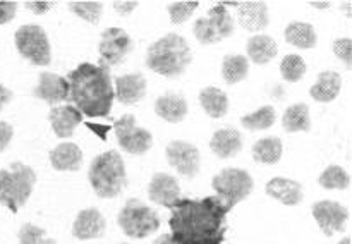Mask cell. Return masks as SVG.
I'll use <instances>...</instances> for the list:
<instances>
[{
	"instance_id": "1",
	"label": "cell",
	"mask_w": 352,
	"mask_h": 244,
	"mask_svg": "<svg viewBox=\"0 0 352 244\" xmlns=\"http://www.w3.org/2000/svg\"><path fill=\"white\" fill-rule=\"evenodd\" d=\"M170 229L179 244H222L226 239L227 208L219 196L179 199L172 206Z\"/></svg>"
},
{
	"instance_id": "2",
	"label": "cell",
	"mask_w": 352,
	"mask_h": 244,
	"mask_svg": "<svg viewBox=\"0 0 352 244\" xmlns=\"http://www.w3.org/2000/svg\"><path fill=\"white\" fill-rule=\"evenodd\" d=\"M67 102L88 117H107L116 100L110 69L105 65L79 64L69 72Z\"/></svg>"
},
{
	"instance_id": "3",
	"label": "cell",
	"mask_w": 352,
	"mask_h": 244,
	"mask_svg": "<svg viewBox=\"0 0 352 244\" xmlns=\"http://www.w3.org/2000/svg\"><path fill=\"white\" fill-rule=\"evenodd\" d=\"M192 54L188 41L177 33H168L150 45L146 52V65L165 78L184 74L191 64Z\"/></svg>"
},
{
	"instance_id": "4",
	"label": "cell",
	"mask_w": 352,
	"mask_h": 244,
	"mask_svg": "<svg viewBox=\"0 0 352 244\" xmlns=\"http://www.w3.org/2000/svg\"><path fill=\"white\" fill-rule=\"evenodd\" d=\"M89 184L96 196L103 199L116 198L127 186L126 165L119 151L109 150L93 158L88 170Z\"/></svg>"
},
{
	"instance_id": "5",
	"label": "cell",
	"mask_w": 352,
	"mask_h": 244,
	"mask_svg": "<svg viewBox=\"0 0 352 244\" xmlns=\"http://www.w3.org/2000/svg\"><path fill=\"white\" fill-rule=\"evenodd\" d=\"M36 184V174L31 167L12 162L9 168L0 170V205L16 213L30 199Z\"/></svg>"
},
{
	"instance_id": "6",
	"label": "cell",
	"mask_w": 352,
	"mask_h": 244,
	"mask_svg": "<svg viewBox=\"0 0 352 244\" xmlns=\"http://www.w3.org/2000/svg\"><path fill=\"white\" fill-rule=\"evenodd\" d=\"M117 223L126 236L133 239H144L160 229V217L143 201L133 198L127 199L119 212Z\"/></svg>"
},
{
	"instance_id": "7",
	"label": "cell",
	"mask_w": 352,
	"mask_h": 244,
	"mask_svg": "<svg viewBox=\"0 0 352 244\" xmlns=\"http://www.w3.org/2000/svg\"><path fill=\"white\" fill-rule=\"evenodd\" d=\"M212 188L223 203L227 212L253 192L254 181L250 172L243 168H223L212 179Z\"/></svg>"
},
{
	"instance_id": "8",
	"label": "cell",
	"mask_w": 352,
	"mask_h": 244,
	"mask_svg": "<svg viewBox=\"0 0 352 244\" xmlns=\"http://www.w3.org/2000/svg\"><path fill=\"white\" fill-rule=\"evenodd\" d=\"M16 48L21 57L34 65H48L52 62L50 41L47 33L38 24H24L16 31Z\"/></svg>"
},
{
	"instance_id": "9",
	"label": "cell",
	"mask_w": 352,
	"mask_h": 244,
	"mask_svg": "<svg viewBox=\"0 0 352 244\" xmlns=\"http://www.w3.org/2000/svg\"><path fill=\"white\" fill-rule=\"evenodd\" d=\"M192 31L201 45L219 43L234 34V19L222 3H217L208 10V16L196 21Z\"/></svg>"
},
{
	"instance_id": "10",
	"label": "cell",
	"mask_w": 352,
	"mask_h": 244,
	"mask_svg": "<svg viewBox=\"0 0 352 244\" xmlns=\"http://www.w3.org/2000/svg\"><path fill=\"white\" fill-rule=\"evenodd\" d=\"M113 133H116L119 146L131 155H144L153 143V136L150 131L138 126L136 119L131 113L116 120Z\"/></svg>"
},
{
	"instance_id": "11",
	"label": "cell",
	"mask_w": 352,
	"mask_h": 244,
	"mask_svg": "<svg viewBox=\"0 0 352 244\" xmlns=\"http://www.w3.org/2000/svg\"><path fill=\"white\" fill-rule=\"evenodd\" d=\"M133 50V40L120 27H107L100 38V65L113 67L126 60L127 54Z\"/></svg>"
},
{
	"instance_id": "12",
	"label": "cell",
	"mask_w": 352,
	"mask_h": 244,
	"mask_svg": "<svg viewBox=\"0 0 352 244\" xmlns=\"http://www.w3.org/2000/svg\"><path fill=\"white\" fill-rule=\"evenodd\" d=\"M167 160L184 177H196L199 172V150L188 141H170L165 148Z\"/></svg>"
},
{
	"instance_id": "13",
	"label": "cell",
	"mask_w": 352,
	"mask_h": 244,
	"mask_svg": "<svg viewBox=\"0 0 352 244\" xmlns=\"http://www.w3.org/2000/svg\"><path fill=\"white\" fill-rule=\"evenodd\" d=\"M311 212L322 232L329 237L344 230L347 219H349V212H347L346 206L337 201H330V199L313 203Z\"/></svg>"
},
{
	"instance_id": "14",
	"label": "cell",
	"mask_w": 352,
	"mask_h": 244,
	"mask_svg": "<svg viewBox=\"0 0 352 244\" xmlns=\"http://www.w3.org/2000/svg\"><path fill=\"white\" fill-rule=\"evenodd\" d=\"M148 196L153 203L172 208L181 199V188L174 175L158 172L148 184Z\"/></svg>"
},
{
	"instance_id": "15",
	"label": "cell",
	"mask_w": 352,
	"mask_h": 244,
	"mask_svg": "<svg viewBox=\"0 0 352 244\" xmlns=\"http://www.w3.org/2000/svg\"><path fill=\"white\" fill-rule=\"evenodd\" d=\"M69 95V82L62 76L54 72H41L38 78V86L33 89V96L43 100L48 105H57L65 102Z\"/></svg>"
},
{
	"instance_id": "16",
	"label": "cell",
	"mask_w": 352,
	"mask_h": 244,
	"mask_svg": "<svg viewBox=\"0 0 352 244\" xmlns=\"http://www.w3.org/2000/svg\"><path fill=\"white\" fill-rule=\"evenodd\" d=\"M105 227V219L100 213V210L86 208L81 210L76 217L74 223H72V236L79 241L96 239V237H103Z\"/></svg>"
},
{
	"instance_id": "17",
	"label": "cell",
	"mask_w": 352,
	"mask_h": 244,
	"mask_svg": "<svg viewBox=\"0 0 352 244\" xmlns=\"http://www.w3.org/2000/svg\"><path fill=\"white\" fill-rule=\"evenodd\" d=\"M116 98L122 105H134L146 95V79L141 72L124 74L116 78Z\"/></svg>"
},
{
	"instance_id": "18",
	"label": "cell",
	"mask_w": 352,
	"mask_h": 244,
	"mask_svg": "<svg viewBox=\"0 0 352 244\" xmlns=\"http://www.w3.org/2000/svg\"><path fill=\"white\" fill-rule=\"evenodd\" d=\"M48 120H50V126L54 129L55 136L64 140V137H71L76 127L81 124L82 113L72 105H60L54 107L50 110Z\"/></svg>"
},
{
	"instance_id": "19",
	"label": "cell",
	"mask_w": 352,
	"mask_h": 244,
	"mask_svg": "<svg viewBox=\"0 0 352 244\" xmlns=\"http://www.w3.org/2000/svg\"><path fill=\"white\" fill-rule=\"evenodd\" d=\"M237 21L248 31H261L268 26V5L260 0L239 2Z\"/></svg>"
},
{
	"instance_id": "20",
	"label": "cell",
	"mask_w": 352,
	"mask_h": 244,
	"mask_svg": "<svg viewBox=\"0 0 352 244\" xmlns=\"http://www.w3.org/2000/svg\"><path fill=\"white\" fill-rule=\"evenodd\" d=\"M265 192L287 206L299 205L302 201V196H305L302 186L298 181H292L287 177H275L268 181L265 186Z\"/></svg>"
},
{
	"instance_id": "21",
	"label": "cell",
	"mask_w": 352,
	"mask_h": 244,
	"mask_svg": "<svg viewBox=\"0 0 352 244\" xmlns=\"http://www.w3.org/2000/svg\"><path fill=\"white\" fill-rule=\"evenodd\" d=\"M210 148L219 158H232L243 150V137L237 129L226 127V129L215 131L210 141Z\"/></svg>"
},
{
	"instance_id": "22",
	"label": "cell",
	"mask_w": 352,
	"mask_h": 244,
	"mask_svg": "<svg viewBox=\"0 0 352 244\" xmlns=\"http://www.w3.org/2000/svg\"><path fill=\"white\" fill-rule=\"evenodd\" d=\"M50 164L55 170L76 172L81 168L82 151L76 143H60L50 151Z\"/></svg>"
},
{
	"instance_id": "23",
	"label": "cell",
	"mask_w": 352,
	"mask_h": 244,
	"mask_svg": "<svg viewBox=\"0 0 352 244\" xmlns=\"http://www.w3.org/2000/svg\"><path fill=\"white\" fill-rule=\"evenodd\" d=\"M155 113L165 122H181L188 115V102L184 96L175 95V93H167L164 96H158L155 102Z\"/></svg>"
},
{
	"instance_id": "24",
	"label": "cell",
	"mask_w": 352,
	"mask_h": 244,
	"mask_svg": "<svg viewBox=\"0 0 352 244\" xmlns=\"http://www.w3.org/2000/svg\"><path fill=\"white\" fill-rule=\"evenodd\" d=\"M342 88V78L336 71H325L318 76L315 85L309 89V95L313 100L322 103H330L339 96Z\"/></svg>"
},
{
	"instance_id": "25",
	"label": "cell",
	"mask_w": 352,
	"mask_h": 244,
	"mask_svg": "<svg viewBox=\"0 0 352 244\" xmlns=\"http://www.w3.org/2000/svg\"><path fill=\"white\" fill-rule=\"evenodd\" d=\"M246 52L248 57H250L254 64L265 65L277 57L278 47L277 41L272 36H268V34H254L253 38L248 40Z\"/></svg>"
},
{
	"instance_id": "26",
	"label": "cell",
	"mask_w": 352,
	"mask_h": 244,
	"mask_svg": "<svg viewBox=\"0 0 352 244\" xmlns=\"http://www.w3.org/2000/svg\"><path fill=\"white\" fill-rule=\"evenodd\" d=\"M285 41L291 43L292 47L302 48V50H309V48L316 47V31L309 23H302V21H294L289 23L284 31Z\"/></svg>"
},
{
	"instance_id": "27",
	"label": "cell",
	"mask_w": 352,
	"mask_h": 244,
	"mask_svg": "<svg viewBox=\"0 0 352 244\" xmlns=\"http://www.w3.org/2000/svg\"><path fill=\"white\" fill-rule=\"evenodd\" d=\"M199 103L213 119H222L229 112V98L222 89L215 88V86H208L199 91Z\"/></svg>"
},
{
	"instance_id": "28",
	"label": "cell",
	"mask_w": 352,
	"mask_h": 244,
	"mask_svg": "<svg viewBox=\"0 0 352 244\" xmlns=\"http://www.w3.org/2000/svg\"><path fill=\"white\" fill-rule=\"evenodd\" d=\"M282 126L287 133H308L311 129V119H309V107L306 103H294L289 107L282 117Z\"/></svg>"
},
{
	"instance_id": "29",
	"label": "cell",
	"mask_w": 352,
	"mask_h": 244,
	"mask_svg": "<svg viewBox=\"0 0 352 244\" xmlns=\"http://www.w3.org/2000/svg\"><path fill=\"white\" fill-rule=\"evenodd\" d=\"M282 150H284V144L280 137H261L253 144V158L260 164L274 165L282 158Z\"/></svg>"
},
{
	"instance_id": "30",
	"label": "cell",
	"mask_w": 352,
	"mask_h": 244,
	"mask_svg": "<svg viewBox=\"0 0 352 244\" xmlns=\"http://www.w3.org/2000/svg\"><path fill=\"white\" fill-rule=\"evenodd\" d=\"M250 72V62L246 55H227L222 64V76L227 85L243 81Z\"/></svg>"
},
{
	"instance_id": "31",
	"label": "cell",
	"mask_w": 352,
	"mask_h": 244,
	"mask_svg": "<svg viewBox=\"0 0 352 244\" xmlns=\"http://www.w3.org/2000/svg\"><path fill=\"white\" fill-rule=\"evenodd\" d=\"M275 117H277V112H275L274 107L265 105L261 109H258L256 112L250 113V115H244L241 119V124L250 131H265L274 126Z\"/></svg>"
},
{
	"instance_id": "32",
	"label": "cell",
	"mask_w": 352,
	"mask_h": 244,
	"mask_svg": "<svg viewBox=\"0 0 352 244\" xmlns=\"http://www.w3.org/2000/svg\"><path fill=\"white\" fill-rule=\"evenodd\" d=\"M69 9L81 19L96 24L102 19L103 3L96 0H74V2H69Z\"/></svg>"
},
{
	"instance_id": "33",
	"label": "cell",
	"mask_w": 352,
	"mask_h": 244,
	"mask_svg": "<svg viewBox=\"0 0 352 244\" xmlns=\"http://www.w3.org/2000/svg\"><path fill=\"white\" fill-rule=\"evenodd\" d=\"M318 182L325 189H346L349 188L351 177L340 165H330L322 172Z\"/></svg>"
},
{
	"instance_id": "34",
	"label": "cell",
	"mask_w": 352,
	"mask_h": 244,
	"mask_svg": "<svg viewBox=\"0 0 352 244\" xmlns=\"http://www.w3.org/2000/svg\"><path fill=\"white\" fill-rule=\"evenodd\" d=\"M280 74L285 81L298 82L306 74V62L302 60L301 55H285L280 62Z\"/></svg>"
},
{
	"instance_id": "35",
	"label": "cell",
	"mask_w": 352,
	"mask_h": 244,
	"mask_svg": "<svg viewBox=\"0 0 352 244\" xmlns=\"http://www.w3.org/2000/svg\"><path fill=\"white\" fill-rule=\"evenodd\" d=\"M21 244H55L54 239H48L47 230L34 223H24L17 232Z\"/></svg>"
},
{
	"instance_id": "36",
	"label": "cell",
	"mask_w": 352,
	"mask_h": 244,
	"mask_svg": "<svg viewBox=\"0 0 352 244\" xmlns=\"http://www.w3.org/2000/svg\"><path fill=\"white\" fill-rule=\"evenodd\" d=\"M199 2H170L168 3V16L174 24H182L192 16Z\"/></svg>"
},
{
	"instance_id": "37",
	"label": "cell",
	"mask_w": 352,
	"mask_h": 244,
	"mask_svg": "<svg viewBox=\"0 0 352 244\" xmlns=\"http://www.w3.org/2000/svg\"><path fill=\"white\" fill-rule=\"evenodd\" d=\"M333 54L346 64L347 69L352 65V40L351 38H339L333 41Z\"/></svg>"
},
{
	"instance_id": "38",
	"label": "cell",
	"mask_w": 352,
	"mask_h": 244,
	"mask_svg": "<svg viewBox=\"0 0 352 244\" xmlns=\"http://www.w3.org/2000/svg\"><path fill=\"white\" fill-rule=\"evenodd\" d=\"M17 10V2H12V0H2L0 2V24H6L9 21L14 19Z\"/></svg>"
},
{
	"instance_id": "39",
	"label": "cell",
	"mask_w": 352,
	"mask_h": 244,
	"mask_svg": "<svg viewBox=\"0 0 352 244\" xmlns=\"http://www.w3.org/2000/svg\"><path fill=\"white\" fill-rule=\"evenodd\" d=\"M54 5L55 2H47V0H30V2H24V7L30 9L33 14H36V16L48 12Z\"/></svg>"
},
{
	"instance_id": "40",
	"label": "cell",
	"mask_w": 352,
	"mask_h": 244,
	"mask_svg": "<svg viewBox=\"0 0 352 244\" xmlns=\"http://www.w3.org/2000/svg\"><path fill=\"white\" fill-rule=\"evenodd\" d=\"M14 136V127L6 120H0V153L9 146L10 140Z\"/></svg>"
},
{
	"instance_id": "41",
	"label": "cell",
	"mask_w": 352,
	"mask_h": 244,
	"mask_svg": "<svg viewBox=\"0 0 352 244\" xmlns=\"http://www.w3.org/2000/svg\"><path fill=\"white\" fill-rule=\"evenodd\" d=\"M138 5H140V2H136V0H117V2H113V9L119 16H129Z\"/></svg>"
},
{
	"instance_id": "42",
	"label": "cell",
	"mask_w": 352,
	"mask_h": 244,
	"mask_svg": "<svg viewBox=\"0 0 352 244\" xmlns=\"http://www.w3.org/2000/svg\"><path fill=\"white\" fill-rule=\"evenodd\" d=\"M12 91H10V89H7L6 86H2L0 85V110L3 109V107L7 105V103L10 102V100H12Z\"/></svg>"
},
{
	"instance_id": "43",
	"label": "cell",
	"mask_w": 352,
	"mask_h": 244,
	"mask_svg": "<svg viewBox=\"0 0 352 244\" xmlns=\"http://www.w3.org/2000/svg\"><path fill=\"white\" fill-rule=\"evenodd\" d=\"M153 244H179V243L174 239L172 234H162V236H158L157 239L153 241Z\"/></svg>"
},
{
	"instance_id": "44",
	"label": "cell",
	"mask_w": 352,
	"mask_h": 244,
	"mask_svg": "<svg viewBox=\"0 0 352 244\" xmlns=\"http://www.w3.org/2000/svg\"><path fill=\"white\" fill-rule=\"evenodd\" d=\"M309 5L316 7V9H329L330 2H309Z\"/></svg>"
},
{
	"instance_id": "45",
	"label": "cell",
	"mask_w": 352,
	"mask_h": 244,
	"mask_svg": "<svg viewBox=\"0 0 352 244\" xmlns=\"http://www.w3.org/2000/svg\"><path fill=\"white\" fill-rule=\"evenodd\" d=\"M344 7H346V14H347V17H351V2L342 3V9H344Z\"/></svg>"
},
{
	"instance_id": "46",
	"label": "cell",
	"mask_w": 352,
	"mask_h": 244,
	"mask_svg": "<svg viewBox=\"0 0 352 244\" xmlns=\"http://www.w3.org/2000/svg\"><path fill=\"white\" fill-rule=\"evenodd\" d=\"M339 244H352L351 237H344V239H342V241H339Z\"/></svg>"
},
{
	"instance_id": "47",
	"label": "cell",
	"mask_w": 352,
	"mask_h": 244,
	"mask_svg": "<svg viewBox=\"0 0 352 244\" xmlns=\"http://www.w3.org/2000/svg\"><path fill=\"white\" fill-rule=\"evenodd\" d=\"M124 244H127V243H124Z\"/></svg>"
}]
</instances>
